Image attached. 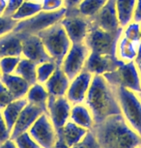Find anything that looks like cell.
<instances>
[{
    "mask_svg": "<svg viewBox=\"0 0 141 148\" xmlns=\"http://www.w3.org/2000/svg\"><path fill=\"white\" fill-rule=\"evenodd\" d=\"M91 132L101 148H136L141 146V136L129 126L122 114L107 117L95 123Z\"/></svg>",
    "mask_w": 141,
    "mask_h": 148,
    "instance_id": "obj_1",
    "label": "cell"
},
{
    "mask_svg": "<svg viewBox=\"0 0 141 148\" xmlns=\"http://www.w3.org/2000/svg\"><path fill=\"white\" fill-rule=\"evenodd\" d=\"M84 104L90 110L95 123L121 114L115 89L103 76H93Z\"/></svg>",
    "mask_w": 141,
    "mask_h": 148,
    "instance_id": "obj_2",
    "label": "cell"
},
{
    "mask_svg": "<svg viewBox=\"0 0 141 148\" xmlns=\"http://www.w3.org/2000/svg\"><path fill=\"white\" fill-rule=\"evenodd\" d=\"M37 35L41 38L44 47L52 61L57 66L61 67L63 60L72 46V42L62 24L57 22L54 25L38 33Z\"/></svg>",
    "mask_w": 141,
    "mask_h": 148,
    "instance_id": "obj_3",
    "label": "cell"
},
{
    "mask_svg": "<svg viewBox=\"0 0 141 148\" xmlns=\"http://www.w3.org/2000/svg\"><path fill=\"white\" fill-rule=\"evenodd\" d=\"M113 87L121 108V114L129 126L141 136V100L137 93L121 86Z\"/></svg>",
    "mask_w": 141,
    "mask_h": 148,
    "instance_id": "obj_4",
    "label": "cell"
},
{
    "mask_svg": "<svg viewBox=\"0 0 141 148\" xmlns=\"http://www.w3.org/2000/svg\"><path fill=\"white\" fill-rule=\"evenodd\" d=\"M66 13H67V9L65 7L55 12L41 11L31 18L18 21L13 31L24 35H37L43 30H46L57 22L61 21Z\"/></svg>",
    "mask_w": 141,
    "mask_h": 148,
    "instance_id": "obj_5",
    "label": "cell"
},
{
    "mask_svg": "<svg viewBox=\"0 0 141 148\" xmlns=\"http://www.w3.org/2000/svg\"><path fill=\"white\" fill-rule=\"evenodd\" d=\"M123 29L118 32H107L95 25H91L84 43L90 49V52L116 56V46Z\"/></svg>",
    "mask_w": 141,
    "mask_h": 148,
    "instance_id": "obj_6",
    "label": "cell"
},
{
    "mask_svg": "<svg viewBox=\"0 0 141 148\" xmlns=\"http://www.w3.org/2000/svg\"><path fill=\"white\" fill-rule=\"evenodd\" d=\"M106 82L112 86H121L135 93L141 90V77L134 61L126 62L112 72L103 75Z\"/></svg>",
    "mask_w": 141,
    "mask_h": 148,
    "instance_id": "obj_7",
    "label": "cell"
},
{
    "mask_svg": "<svg viewBox=\"0 0 141 148\" xmlns=\"http://www.w3.org/2000/svg\"><path fill=\"white\" fill-rule=\"evenodd\" d=\"M60 23L65 29L72 44L84 43L91 28V19L80 15L76 9L67 10Z\"/></svg>",
    "mask_w": 141,
    "mask_h": 148,
    "instance_id": "obj_8",
    "label": "cell"
},
{
    "mask_svg": "<svg viewBox=\"0 0 141 148\" xmlns=\"http://www.w3.org/2000/svg\"><path fill=\"white\" fill-rule=\"evenodd\" d=\"M90 54V49L85 43L72 44L61 64V69L72 80L84 69L85 63Z\"/></svg>",
    "mask_w": 141,
    "mask_h": 148,
    "instance_id": "obj_9",
    "label": "cell"
},
{
    "mask_svg": "<svg viewBox=\"0 0 141 148\" xmlns=\"http://www.w3.org/2000/svg\"><path fill=\"white\" fill-rule=\"evenodd\" d=\"M29 135L42 148H52L57 134L46 113H42L28 131Z\"/></svg>",
    "mask_w": 141,
    "mask_h": 148,
    "instance_id": "obj_10",
    "label": "cell"
},
{
    "mask_svg": "<svg viewBox=\"0 0 141 148\" xmlns=\"http://www.w3.org/2000/svg\"><path fill=\"white\" fill-rule=\"evenodd\" d=\"M72 105L66 96L54 97L48 96V104H46V114L55 128L58 130L62 128L70 120Z\"/></svg>",
    "mask_w": 141,
    "mask_h": 148,
    "instance_id": "obj_11",
    "label": "cell"
},
{
    "mask_svg": "<svg viewBox=\"0 0 141 148\" xmlns=\"http://www.w3.org/2000/svg\"><path fill=\"white\" fill-rule=\"evenodd\" d=\"M123 63L113 55L90 52L83 70L89 72L93 76H103L106 73L114 71Z\"/></svg>",
    "mask_w": 141,
    "mask_h": 148,
    "instance_id": "obj_12",
    "label": "cell"
},
{
    "mask_svg": "<svg viewBox=\"0 0 141 148\" xmlns=\"http://www.w3.org/2000/svg\"><path fill=\"white\" fill-rule=\"evenodd\" d=\"M90 19L92 25H95L107 32L115 33L123 29L119 24L115 0H106V4L99 10V12Z\"/></svg>",
    "mask_w": 141,
    "mask_h": 148,
    "instance_id": "obj_13",
    "label": "cell"
},
{
    "mask_svg": "<svg viewBox=\"0 0 141 148\" xmlns=\"http://www.w3.org/2000/svg\"><path fill=\"white\" fill-rule=\"evenodd\" d=\"M92 74L85 70H82L78 75H76L71 80L68 91L66 93V98L72 105L84 103L91 82H92Z\"/></svg>",
    "mask_w": 141,
    "mask_h": 148,
    "instance_id": "obj_14",
    "label": "cell"
},
{
    "mask_svg": "<svg viewBox=\"0 0 141 148\" xmlns=\"http://www.w3.org/2000/svg\"><path fill=\"white\" fill-rule=\"evenodd\" d=\"M20 36L22 40V57L33 61L37 65L48 61H52L38 35L20 34Z\"/></svg>",
    "mask_w": 141,
    "mask_h": 148,
    "instance_id": "obj_15",
    "label": "cell"
},
{
    "mask_svg": "<svg viewBox=\"0 0 141 148\" xmlns=\"http://www.w3.org/2000/svg\"><path fill=\"white\" fill-rule=\"evenodd\" d=\"M42 113H44L42 108L27 103L11 131V139H15L20 134L28 132L31 126Z\"/></svg>",
    "mask_w": 141,
    "mask_h": 148,
    "instance_id": "obj_16",
    "label": "cell"
},
{
    "mask_svg": "<svg viewBox=\"0 0 141 148\" xmlns=\"http://www.w3.org/2000/svg\"><path fill=\"white\" fill-rule=\"evenodd\" d=\"M70 82V79L63 72L61 67H57L52 76L46 80L44 85L48 92V95L54 97H63L66 96Z\"/></svg>",
    "mask_w": 141,
    "mask_h": 148,
    "instance_id": "obj_17",
    "label": "cell"
},
{
    "mask_svg": "<svg viewBox=\"0 0 141 148\" xmlns=\"http://www.w3.org/2000/svg\"><path fill=\"white\" fill-rule=\"evenodd\" d=\"M4 56L22 57V40L20 34L11 31L0 37V58Z\"/></svg>",
    "mask_w": 141,
    "mask_h": 148,
    "instance_id": "obj_18",
    "label": "cell"
},
{
    "mask_svg": "<svg viewBox=\"0 0 141 148\" xmlns=\"http://www.w3.org/2000/svg\"><path fill=\"white\" fill-rule=\"evenodd\" d=\"M87 133L88 130L77 126L71 120H69L62 128L56 130L57 138H61L70 148L78 143Z\"/></svg>",
    "mask_w": 141,
    "mask_h": 148,
    "instance_id": "obj_19",
    "label": "cell"
},
{
    "mask_svg": "<svg viewBox=\"0 0 141 148\" xmlns=\"http://www.w3.org/2000/svg\"><path fill=\"white\" fill-rule=\"evenodd\" d=\"M0 80L8 88V90L10 91L15 100L25 98L27 92L31 86L25 79L16 75L15 73L10 75H2Z\"/></svg>",
    "mask_w": 141,
    "mask_h": 148,
    "instance_id": "obj_20",
    "label": "cell"
},
{
    "mask_svg": "<svg viewBox=\"0 0 141 148\" xmlns=\"http://www.w3.org/2000/svg\"><path fill=\"white\" fill-rule=\"evenodd\" d=\"M70 120L77 126L84 128L88 131L92 130L95 124L92 113L84 103L72 106Z\"/></svg>",
    "mask_w": 141,
    "mask_h": 148,
    "instance_id": "obj_21",
    "label": "cell"
},
{
    "mask_svg": "<svg viewBox=\"0 0 141 148\" xmlns=\"http://www.w3.org/2000/svg\"><path fill=\"white\" fill-rule=\"evenodd\" d=\"M48 92L46 91L45 85L36 82L30 86L25 99L28 104L39 107L44 110V112L46 113V104H48Z\"/></svg>",
    "mask_w": 141,
    "mask_h": 148,
    "instance_id": "obj_22",
    "label": "cell"
},
{
    "mask_svg": "<svg viewBox=\"0 0 141 148\" xmlns=\"http://www.w3.org/2000/svg\"><path fill=\"white\" fill-rule=\"evenodd\" d=\"M26 105H27V100L25 98L14 100L13 102H11L9 105L6 106V107L1 110L2 116H3L5 123H6L8 129L10 131H12L16 119L18 118L21 110H23V108L25 107Z\"/></svg>",
    "mask_w": 141,
    "mask_h": 148,
    "instance_id": "obj_23",
    "label": "cell"
},
{
    "mask_svg": "<svg viewBox=\"0 0 141 148\" xmlns=\"http://www.w3.org/2000/svg\"><path fill=\"white\" fill-rule=\"evenodd\" d=\"M135 4L136 0H115L119 24L122 28L134 21Z\"/></svg>",
    "mask_w": 141,
    "mask_h": 148,
    "instance_id": "obj_24",
    "label": "cell"
},
{
    "mask_svg": "<svg viewBox=\"0 0 141 148\" xmlns=\"http://www.w3.org/2000/svg\"><path fill=\"white\" fill-rule=\"evenodd\" d=\"M136 51L137 44L129 41L128 39L121 35L116 46V57L124 63L131 62L136 58Z\"/></svg>",
    "mask_w": 141,
    "mask_h": 148,
    "instance_id": "obj_25",
    "label": "cell"
},
{
    "mask_svg": "<svg viewBox=\"0 0 141 148\" xmlns=\"http://www.w3.org/2000/svg\"><path fill=\"white\" fill-rule=\"evenodd\" d=\"M37 64L27 58L21 57L15 70V74L25 79L30 85L37 82Z\"/></svg>",
    "mask_w": 141,
    "mask_h": 148,
    "instance_id": "obj_26",
    "label": "cell"
},
{
    "mask_svg": "<svg viewBox=\"0 0 141 148\" xmlns=\"http://www.w3.org/2000/svg\"><path fill=\"white\" fill-rule=\"evenodd\" d=\"M42 11V4L39 1H24L18 10L12 16V18L16 21H23L31 16L37 15Z\"/></svg>",
    "mask_w": 141,
    "mask_h": 148,
    "instance_id": "obj_27",
    "label": "cell"
},
{
    "mask_svg": "<svg viewBox=\"0 0 141 148\" xmlns=\"http://www.w3.org/2000/svg\"><path fill=\"white\" fill-rule=\"evenodd\" d=\"M106 2V0H82L76 9L80 15L92 18L99 12Z\"/></svg>",
    "mask_w": 141,
    "mask_h": 148,
    "instance_id": "obj_28",
    "label": "cell"
},
{
    "mask_svg": "<svg viewBox=\"0 0 141 148\" xmlns=\"http://www.w3.org/2000/svg\"><path fill=\"white\" fill-rule=\"evenodd\" d=\"M57 66L53 61H48V62H44L37 65V70H36V74H37V82L41 84H45L49 77L52 76V74L55 72Z\"/></svg>",
    "mask_w": 141,
    "mask_h": 148,
    "instance_id": "obj_29",
    "label": "cell"
},
{
    "mask_svg": "<svg viewBox=\"0 0 141 148\" xmlns=\"http://www.w3.org/2000/svg\"><path fill=\"white\" fill-rule=\"evenodd\" d=\"M122 36L128 39L129 41L138 44L140 39V23L135 21H131L123 28Z\"/></svg>",
    "mask_w": 141,
    "mask_h": 148,
    "instance_id": "obj_30",
    "label": "cell"
},
{
    "mask_svg": "<svg viewBox=\"0 0 141 148\" xmlns=\"http://www.w3.org/2000/svg\"><path fill=\"white\" fill-rule=\"evenodd\" d=\"M20 58L21 57L18 56H4L0 58V71H1V74H14Z\"/></svg>",
    "mask_w": 141,
    "mask_h": 148,
    "instance_id": "obj_31",
    "label": "cell"
},
{
    "mask_svg": "<svg viewBox=\"0 0 141 148\" xmlns=\"http://www.w3.org/2000/svg\"><path fill=\"white\" fill-rule=\"evenodd\" d=\"M18 148H42L36 142L28 132L22 133L14 139Z\"/></svg>",
    "mask_w": 141,
    "mask_h": 148,
    "instance_id": "obj_32",
    "label": "cell"
},
{
    "mask_svg": "<svg viewBox=\"0 0 141 148\" xmlns=\"http://www.w3.org/2000/svg\"><path fill=\"white\" fill-rule=\"evenodd\" d=\"M71 148H101L99 145V142L97 140L96 136L91 131H88V133L85 136L80 140L78 143L74 145Z\"/></svg>",
    "mask_w": 141,
    "mask_h": 148,
    "instance_id": "obj_33",
    "label": "cell"
},
{
    "mask_svg": "<svg viewBox=\"0 0 141 148\" xmlns=\"http://www.w3.org/2000/svg\"><path fill=\"white\" fill-rule=\"evenodd\" d=\"M16 23L18 21H15L12 16H0V37L13 31Z\"/></svg>",
    "mask_w": 141,
    "mask_h": 148,
    "instance_id": "obj_34",
    "label": "cell"
},
{
    "mask_svg": "<svg viewBox=\"0 0 141 148\" xmlns=\"http://www.w3.org/2000/svg\"><path fill=\"white\" fill-rule=\"evenodd\" d=\"M42 11L46 12H55L65 7L64 0H42Z\"/></svg>",
    "mask_w": 141,
    "mask_h": 148,
    "instance_id": "obj_35",
    "label": "cell"
},
{
    "mask_svg": "<svg viewBox=\"0 0 141 148\" xmlns=\"http://www.w3.org/2000/svg\"><path fill=\"white\" fill-rule=\"evenodd\" d=\"M15 99L12 96V94L10 93V91L8 90V88L0 80V110H3L6 106L9 105Z\"/></svg>",
    "mask_w": 141,
    "mask_h": 148,
    "instance_id": "obj_36",
    "label": "cell"
},
{
    "mask_svg": "<svg viewBox=\"0 0 141 148\" xmlns=\"http://www.w3.org/2000/svg\"><path fill=\"white\" fill-rule=\"evenodd\" d=\"M25 0H7V6L5 8L3 16H12L18 10V8L21 6V4Z\"/></svg>",
    "mask_w": 141,
    "mask_h": 148,
    "instance_id": "obj_37",
    "label": "cell"
},
{
    "mask_svg": "<svg viewBox=\"0 0 141 148\" xmlns=\"http://www.w3.org/2000/svg\"><path fill=\"white\" fill-rule=\"evenodd\" d=\"M11 138V131L8 129L5 120L2 116V112L0 110V144L4 141Z\"/></svg>",
    "mask_w": 141,
    "mask_h": 148,
    "instance_id": "obj_38",
    "label": "cell"
},
{
    "mask_svg": "<svg viewBox=\"0 0 141 148\" xmlns=\"http://www.w3.org/2000/svg\"><path fill=\"white\" fill-rule=\"evenodd\" d=\"M132 21L138 22V23L141 22V0H136L134 15V21Z\"/></svg>",
    "mask_w": 141,
    "mask_h": 148,
    "instance_id": "obj_39",
    "label": "cell"
},
{
    "mask_svg": "<svg viewBox=\"0 0 141 148\" xmlns=\"http://www.w3.org/2000/svg\"><path fill=\"white\" fill-rule=\"evenodd\" d=\"M82 0H64V4H65V8L67 10L70 9H76V8L78 6V4L81 2Z\"/></svg>",
    "mask_w": 141,
    "mask_h": 148,
    "instance_id": "obj_40",
    "label": "cell"
},
{
    "mask_svg": "<svg viewBox=\"0 0 141 148\" xmlns=\"http://www.w3.org/2000/svg\"><path fill=\"white\" fill-rule=\"evenodd\" d=\"M0 148H18L14 141V139H8V140L4 141L3 143L0 144Z\"/></svg>",
    "mask_w": 141,
    "mask_h": 148,
    "instance_id": "obj_41",
    "label": "cell"
},
{
    "mask_svg": "<svg viewBox=\"0 0 141 148\" xmlns=\"http://www.w3.org/2000/svg\"><path fill=\"white\" fill-rule=\"evenodd\" d=\"M52 148H70V147H69L61 138H57L56 141H55V143H54L53 147H52Z\"/></svg>",
    "mask_w": 141,
    "mask_h": 148,
    "instance_id": "obj_42",
    "label": "cell"
},
{
    "mask_svg": "<svg viewBox=\"0 0 141 148\" xmlns=\"http://www.w3.org/2000/svg\"><path fill=\"white\" fill-rule=\"evenodd\" d=\"M141 60V40L137 44V51H136V58H135L134 62H138Z\"/></svg>",
    "mask_w": 141,
    "mask_h": 148,
    "instance_id": "obj_43",
    "label": "cell"
},
{
    "mask_svg": "<svg viewBox=\"0 0 141 148\" xmlns=\"http://www.w3.org/2000/svg\"><path fill=\"white\" fill-rule=\"evenodd\" d=\"M6 6H7V0H0V16H3V13Z\"/></svg>",
    "mask_w": 141,
    "mask_h": 148,
    "instance_id": "obj_44",
    "label": "cell"
},
{
    "mask_svg": "<svg viewBox=\"0 0 141 148\" xmlns=\"http://www.w3.org/2000/svg\"><path fill=\"white\" fill-rule=\"evenodd\" d=\"M135 64H136V68H137V71L138 73H139V76L141 77V60L138 61V62H135Z\"/></svg>",
    "mask_w": 141,
    "mask_h": 148,
    "instance_id": "obj_45",
    "label": "cell"
},
{
    "mask_svg": "<svg viewBox=\"0 0 141 148\" xmlns=\"http://www.w3.org/2000/svg\"><path fill=\"white\" fill-rule=\"evenodd\" d=\"M137 95H138V97H139V99L141 100V90H140L139 93H137Z\"/></svg>",
    "mask_w": 141,
    "mask_h": 148,
    "instance_id": "obj_46",
    "label": "cell"
},
{
    "mask_svg": "<svg viewBox=\"0 0 141 148\" xmlns=\"http://www.w3.org/2000/svg\"><path fill=\"white\" fill-rule=\"evenodd\" d=\"M140 39H141V22H140Z\"/></svg>",
    "mask_w": 141,
    "mask_h": 148,
    "instance_id": "obj_47",
    "label": "cell"
},
{
    "mask_svg": "<svg viewBox=\"0 0 141 148\" xmlns=\"http://www.w3.org/2000/svg\"><path fill=\"white\" fill-rule=\"evenodd\" d=\"M26 1H38V0H26Z\"/></svg>",
    "mask_w": 141,
    "mask_h": 148,
    "instance_id": "obj_48",
    "label": "cell"
},
{
    "mask_svg": "<svg viewBox=\"0 0 141 148\" xmlns=\"http://www.w3.org/2000/svg\"><path fill=\"white\" fill-rule=\"evenodd\" d=\"M1 76H2V74H1V71H0V77H1Z\"/></svg>",
    "mask_w": 141,
    "mask_h": 148,
    "instance_id": "obj_49",
    "label": "cell"
},
{
    "mask_svg": "<svg viewBox=\"0 0 141 148\" xmlns=\"http://www.w3.org/2000/svg\"><path fill=\"white\" fill-rule=\"evenodd\" d=\"M136 148H141V146H139V147H136Z\"/></svg>",
    "mask_w": 141,
    "mask_h": 148,
    "instance_id": "obj_50",
    "label": "cell"
}]
</instances>
